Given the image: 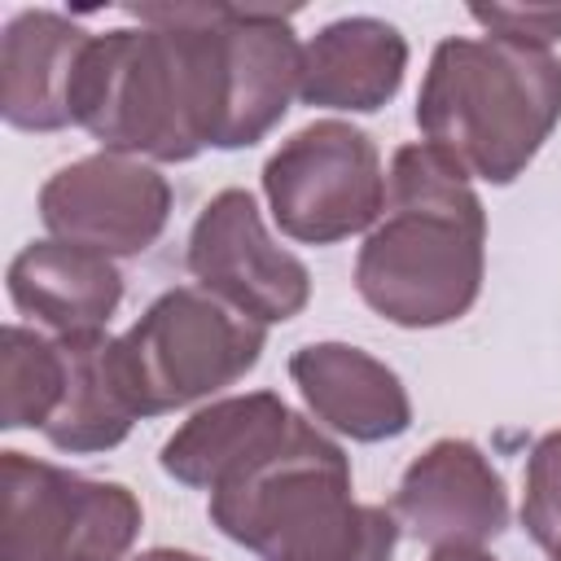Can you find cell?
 I'll return each mask as SVG.
<instances>
[{"label":"cell","mask_w":561,"mask_h":561,"mask_svg":"<svg viewBox=\"0 0 561 561\" xmlns=\"http://www.w3.org/2000/svg\"><path fill=\"white\" fill-rule=\"evenodd\" d=\"M140 26L92 35L70 79V123L105 153L188 162L232 123L228 4L127 9Z\"/></svg>","instance_id":"obj_1"},{"label":"cell","mask_w":561,"mask_h":561,"mask_svg":"<svg viewBox=\"0 0 561 561\" xmlns=\"http://www.w3.org/2000/svg\"><path fill=\"white\" fill-rule=\"evenodd\" d=\"M486 263V215L469 175L434 145H399L386 175V206L355 259L359 298L399 329L460 320Z\"/></svg>","instance_id":"obj_2"},{"label":"cell","mask_w":561,"mask_h":561,"mask_svg":"<svg viewBox=\"0 0 561 561\" xmlns=\"http://www.w3.org/2000/svg\"><path fill=\"white\" fill-rule=\"evenodd\" d=\"M210 522L259 561H390L399 522L351 495V460L294 412L280 438L210 491Z\"/></svg>","instance_id":"obj_3"},{"label":"cell","mask_w":561,"mask_h":561,"mask_svg":"<svg viewBox=\"0 0 561 561\" xmlns=\"http://www.w3.org/2000/svg\"><path fill=\"white\" fill-rule=\"evenodd\" d=\"M561 118V61L552 48L504 35H456L430 57L416 123L425 145L465 175L513 184Z\"/></svg>","instance_id":"obj_4"},{"label":"cell","mask_w":561,"mask_h":561,"mask_svg":"<svg viewBox=\"0 0 561 561\" xmlns=\"http://www.w3.org/2000/svg\"><path fill=\"white\" fill-rule=\"evenodd\" d=\"M267 346V324L206 289H167L123 337L118 377L140 416H162L241 381Z\"/></svg>","instance_id":"obj_5"},{"label":"cell","mask_w":561,"mask_h":561,"mask_svg":"<svg viewBox=\"0 0 561 561\" xmlns=\"http://www.w3.org/2000/svg\"><path fill=\"white\" fill-rule=\"evenodd\" d=\"M140 500L26 451H0V561H123Z\"/></svg>","instance_id":"obj_6"},{"label":"cell","mask_w":561,"mask_h":561,"mask_svg":"<svg viewBox=\"0 0 561 561\" xmlns=\"http://www.w3.org/2000/svg\"><path fill=\"white\" fill-rule=\"evenodd\" d=\"M263 193L285 237L302 245H333L377 224L386 206V175L368 131L342 118H320L267 158Z\"/></svg>","instance_id":"obj_7"},{"label":"cell","mask_w":561,"mask_h":561,"mask_svg":"<svg viewBox=\"0 0 561 561\" xmlns=\"http://www.w3.org/2000/svg\"><path fill=\"white\" fill-rule=\"evenodd\" d=\"M188 272L206 294L259 324H285L311 298L302 259L267 237L263 215L245 188H224L202 206L188 232Z\"/></svg>","instance_id":"obj_8"},{"label":"cell","mask_w":561,"mask_h":561,"mask_svg":"<svg viewBox=\"0 0 561 561\" xmlns=\"http://www.w3.org/2000/svg\"><path fill=\"white\" fill-rule=\"evenodd\" d=\"M171 215V184L127 153H92L48 175L39 219L57 241L114 254L149 250Z\"/></svg>","instance_id":"obj_9"},{"label":"cell","mask_w":561,"mask_h":561,"mask_svg":"<svg viewBox=\"0 0 561 561\" xmlns=\"http://www.w3.org/2000/svg\"><path fill=\"white\" fill-rule=\"evenodd\" d=\"M390 513L403 535L434 552L482 548L508 530V491L469 438H438L399 478Z\"/></svg>","instance_id":"obj_10"},{"label":"cell","mask_w":561,"mask_h":561,"mask_svg":"<svg viewBox=\"0 0 561 561\" xmlns=\"http://www.w3.org/2000/svg\"><path fill=\"white\" fill-rule=\"evenodd\" d=\"M289 377L307 408L337 434L355 443L399 438L412 425V403L403 381L359 346L311 342L289 355Z\"/></svg>","instance_id":"obj_11"},{"label":"cell","mask_w":561,"mask_h":561,"mask_svg":"<svg viewBox=\"0 0 561 561\" xmlns=\"http://www.w3.org/2000/svg\"><path fill=\"white\" fill-rule=\"evenodd\" d=\"M88 31L53 9H22L0 39V114L22 131H57L70 123V79Z\"/></svg>","instance_id":"obj_12"},{"label":"cell","mask_w":561,"mask_h":561,"mask_svg":"<svg viewBox=\"0 0 561 561\" xmlns=\"http://www.w3.org/2000/svg\"><path fill=\"white\" fill-rule=\"evenodd\" d=\"M9 298L53 337L96 333L123 298V276L105 254L53 237L18 250L9 263Z\"/></svg>","instance_id":"obj_13"},{"label":"cell","mask_w":561,"mask_h":561,"mask_svg":"<svg viewBox=\"0 0 561 561\" xmlns=\"http://www.w3.org/2000/svg\"><path fill=\"white\" fill-rule=\"evenodd\" d=\"M408 70L403 35L381 18H337L307 48L298 70L302 105L324 110H381Z\"/></svg>","instance_id":"obj_14"},{"label":"cell","mask_w":561,"mask_h":561,"mask_svg":"<svg viewBox=\"0 0 561 561\" xmlns=\"http://www.w3.org/2000/svg\"><path fill=\"white\" fill-rule=\"evenodd\" d=\"M289 421H294V412L272 390L219 399V403L193 412L162 443V456H158L162 473H171L184 486L215 491L232 469H241L254 451H263L272 438H280Z\"/></svg>","instance_id":"obj_15"},{"label":"cell","mask_w":561,"mask_h":561,"mask_svg":"<svg viewBox=\"0 0 561 561\" xmlns=\"http://www.w3.org/2000/svg\"><path fill=\"white\" fill-rule=\"evenodd\" d=\"M66 351V394L57 416L44 425V438L57 451H110L127 438V430L140 421V412L127 399V386L118 377L114 337L105 329L96 333H66L57 337Z\"/></svg>","instance_id":"obj_16"},{"label":"cell","mask_w":561,"mask_h":561,"mask_svg":"<svg viewBox=\"0 0 561 561\" xmlns=\"http://www.w3.org/2000/svg\"><path fill=\"white\" fill-rule=\"evenodd\" d=\"M66 394V351L39 329L9 324L0 346V425L39 430L57 416Z\"/></svg>","instance_id":"obj_17"},{"label":"cell","mask_w":561,"mask_h":561,"mask_svg":"<svg viewBox=\"0 0 561 561\" xmlns=\"http://www.w3.org/2000/svg\"><path fill=\"white\" fill-rule=\"evenodd\" d=\"M522 526L548 552V561H561V430L543 434L526 460Z\"/></svg>","instance_id":"obj_18"},{"label":"cell","mask_w":561,"mask_h":561,"mask_svg":"<svg viewBox=\"0 0 561 561\" xmlns=\"http://www.w3.org/2000/svg\"><path fill=\"white\" fill-rule=\"evenodd\" d=\"M473 22H482L491 35L548 48L561 39V4H473Z\"/></svg>","instance_id":"obj_19"},{"label":"cell","mask_w":561,"mask_h":561,"mask_svg":"<svg viewBox=\"0 0 561 561\" xmlns=\"http://www.w3.org/2000/svg\"><path fill=\"white\" fill-rule=\"evenodd\" d=\"M131 561H206V557H197V552H180V548H149V552L131 557Z\"/></svg>","instance_id":"obj_20"},{"label":"cell","mask_w":561,"mask_h":561,"mask_svg":"<svg viewBox=\"0 0 561 561\" xmlns=\"http://www.w3.org/2000/svg\"><path fill=\"white\" fill-rule=\"evenodd\" d=\"M430 561H495V557H486L482 548H443V552H434Z\"/></svg>","instance_id":"obj_21"}]
</instances>
